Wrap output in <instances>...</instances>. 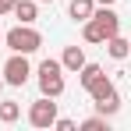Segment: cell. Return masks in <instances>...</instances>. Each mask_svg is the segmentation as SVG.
Here are the masks:
<instances>
[{
	"label": "cell",
	"mask_w": 131,
	"mask_h": 131,
	"mask_svg": "<svg viewBox=\"0 0 131 131\" xmlns=\"http://www.w3.org/2000/svg\"><path fill=\"white\" fill-rule=\"evenodd\" d=\"M53 128H57V131H74L78 124H74L71 117H57V121H53Z\"/></svg>",
	"instance_id": "cell-15"
},
{
	"label": "cell",
	"mask_w": 131,
	"mask_h": 131,
	"mask_svg": "<svg viewBox=\"0 0 131 131\" xmlns=\"http://www.w3.org/2000/svg\"><path fill=\"white\" fill-rule=\"evenodd\" d=\"M39 4H53V0H39Z\"/></svg>",
	"instance_id": "cell-19"
},
{
	"label": "cell",
	"mask_w": 131,
	"mask_h": 131,
	"mask_svg": "<svg viewBox=\"0 0 131 131\" xmlns=\"http://www.w3.org/2000/svg\"><path fill=\"white\" fill-rule=\"evenodd\" d=\"M21 117V106L14 99H0V124H14Z\"/></svg>",
	"instance_id": "cell-12"
},
{
	"label": "cell",
	"mask_w": 131,
	"mask_h": 131,
	"mask_svg": "<svg viewBox=\"0 0 131 131\" xmlns=\"http://www.w3.org/2000/svg\"><path fill=\"white\" fill-rule=\"evenodd\" d=\"M96 4H103V7H113V4H117V0H96Z\"/></svg>",
	"instance_id": "cell-17"
},
{
	"label": "cell",
	"mask_w": 131,
	"mask_h": 131,
	"mask_svg": "<svg viewBox=\"0 0 131 131\" xmlns=\"http://www.w3.org/2000/svg\"><path fill=\"white\" fill-rule=\"evenodd\" d=\"M92 11H96V0H71V4H67V14H71L74 21H89Z\"/></svg>",
	"instance_id": "cell-9"
},
{
	"label": "cell",
	"mask_w": 131,
	"mask_h": 131,
	"mask_svg": "<svg viewBox=\"0 0 131 131\" xmlns=\"http://www.w3.org/2000/svg\"><path fill=\"white\" fill-rule=\"evenodd\" d=\"M106 53L113 57V60H124V57H131V39H124L121 32H117V36H110V39H106Z\"/></svg>",
	"instance_id": "cell-7"
},
{
	"label": "cell",
	"mask_w": 131,
	"mask_h": 131,
	"mask_svg": "<svg viewBox=\"0 0 131 131\" xmlns=\"http://www.w3.org/2000/svg\"><path fill=\"white\" fill-rule=\"evenodd\" d=\"M11 14H14V18H21L25 25H32L36 18H39V0H18V4L11 7Z\"/></svg>",
	"instance_id": "cell-6"
},
{
	"label": "cell",
	"mask_w": 131,
	"mask_h": 131,
	"mask_svg": "<svg viewBox=\"0 0 131 131\" xmlns=\"http://www.w3.org/2000/svg\"><path fill=\"white\" fill-rule=\"evenodd\" d=\"M0 92H4V71H0Z\"/></svg>",
	"instance_id": "cell-18"
},
{
	"label": "cell",
	"mask_w": 131,
	"mask_h": 131,
	"mask_svg": "<svg viewBox=\"0 0 131 131\" xmlns=\"http://www.w3.org/2000/svg\"><path fill=\"white\" fill-rule=\"evenodd\" d=\"M96 103V113H103V117H113L117 110H121V92L113 89V92H106L103 99H92Z\"/></svg>",
	"instance_id": "cell-8"
},
{
	"label": "cell",
	"mask_w": 131,
	"mask_h": 131,
	"mask_svg": "<svg viewBox=\"0 0 131 131\" xmlns=\"http://www.w3.org/2000/svg\"><path fill=\"white\" fill-rule=\"evenodd\" d=\"M78 128H82V131H106V128H110V117L96 113V117H85V121H82Z\"/></svg>",
	"instance_id": "cell-14"
},
{
	"label": "cell",
	"mask_w": 131,
	"mask_h": 131,
	"mask_svg": "<svg viewBox=\"0 0 131 131\" xmlns=\"http://www.w3.org/2000/svg\"><path fill=\"white\" fill-rule=\"evenodd\" d=\"M0 43H4V32H0Z\"/></svg>",
	"instance_id": "cell-20"
},
{
	"label": "cell",
	"mask_w": 131,
	"mask_h": 131,
	"mask_svg": "<svg viewBox=\"0 0 131 131\" xmlns=\"http://www.w3.org/2000/svg\"><path fill=\"white\" fill-rule=\"evenodd\" d=\"M4 46L11 53H36L43 46V36H39V28H32V25L21 21V25H14V28L4 32Z\"/></svg>",
	"instance_id": "cell-2"
},
{
	"label": "cell",
	"mask_w": 131,
	"mask_h": 131,
	"mask_svg": "<svg viewBox=\"0 0 131 131\" xmlns=\"http://www.w3.org/2000/svg\"><path fill=\"white\" fill-rule=\"evenodd\" d=\"M113 89H117V85L110 82L106 74H99V78H96V82H92V85H89L85 92H89V96H92V99H103V96H106V92H113Z\"/></svg>",
	"instance_id": "cell-13"
},
{
	"label": "cell",
	"mask_w": 131,
	"mask_h": 131,
	"mask_svg": "<svg viewBox=\"0 0 131 131\" xmlns=\"http://www.w3.org/2000/svg\"><path fill=\"white\" fill-rule=\"evenodd\" d=\"M60 64H64V71H78V67L85 64V50L82 46H67L64 57H60Z\"/></svg>",
	"instance_id": "cell-10"
},
{
	"label": "cell",
	"mask_w": 131,
	"mask_h": 131,
	"mask_svg": "<svg viewBox=\"0 0 131 131\" xmlns=\"http://www.w3.org/2000/svg\"><path fill=\"white\" fill-rule=\"evenodd\" d=\"M117 32H121V18H117L113 7H103V4H96L92 18L82 21V39L85 43H106L110 36H117Z\"/></svg>",
	"instance_id": "cell-1"
},
{
	"label": "cell",
	"mask_w": 131,
	"mask_h": 131,
	"mask_svg": "<svg viewBox=\"0 0 131 131\" xmlns=\"http://www.w3.org/2000/svg\"><path fill=\"white\" fill-rule=\"evenodd\" d=\"M39 92L53 96V99L64 92V64L60 60H53V57L39 60Z\"/></svg>",
	"instance_id": "cell-3"
},
{
	"label": "cell",
	"mask_w": 131,
	"mask_h": 131,
	"mask_svg": "<svg viewBox=\"0 0 131 131\" xmlns=\"http://www.w3.org/2000/svg\"><path fill=\"white\" fill-rule=\"evenodd\" d=\"M18 0H0V14H11V7H14Z\"/></svg>",
	"instance_id": "cell-16"
},
{
	"label": "cell",
	"mask_w": 131,
	"mask_h": 131,
	"mask_svg": "<svg viewBox=\"0 0 131 131\" xmlns=\"http://www.w3.org/2000/svg\"><path fill=\"white\" fill-rule=\"evenodd\" d=\"M4 85H14L21 89L25 82H28V74H32V64H28V53H11L7 60H4Z\"/></svg>",
	"instance_id": "cell-4"
},
{
	"label": "cell",
	"mask_w": 131,
	"mask_h": 131,
	"mask_svg": "<svg viewBox=\"0 0 131 131\" xmlns=\"http://www.w3.org/2000/svg\"><path fill=\"white\" fill-rule=\"evenodd\" d=\"M99 74H103V67H99V64H89V60H85V64L78 67V85H82V89H89L96 78H99Z\"/></svg>",
	"instance_id": "cell-11"
},
{
	"label": "cell",
	"mask_w": 131,
	"mask_h": 131,
	"mask_svg": "<svg viewBox=\"0 0 131 131\" xmlns=\"http://www.w3.org/2000/svg\"><path fill=\"white\" fill-rule=\"evenodd\" d=\"M53 121H57L53 96H39V99L28 106V124H32V128H53Z\"/></svg>",
	"instance_id": "cell-5"
}]
</instances>
